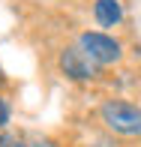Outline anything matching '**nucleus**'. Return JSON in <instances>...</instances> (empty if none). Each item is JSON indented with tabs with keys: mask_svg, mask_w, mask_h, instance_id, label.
I'll list each match as a JSON object with an SVG mask.
<instances>
[{
	"mask_svg": "<svg viewBox=\"0 0 141 147\" xmlns=\"http://www.w3.org/2000/svg\"><path fill=\"white\" fill-rule=\"evenodd\" d=\"M21 135H24V144L27 147H57L54 138L42 135V132H21Z\"/></svg>",
	"mask_w": 141,
	"mask_h": 147,
	"instance_id": "nucleus-5",
	"label": "nucleus"
},
{
	"mask_svg": "<svg viewBox=\"0 0 141 147\" xmlns=\"http://www.w3.org/2000/svg\"><path fill=\"white\" fill-rule=\"evenodd\" d=\"M93 18L99 27H117L123 21V6L120 0H96L93 3Z\"/></svg>",
	"mask_w": 141,
	"mask_h": 147,
	"instance_id": "nucleus-4",
	"label": "nucleus"
},
{
	"mask_svg": "<svg viewBox=\"0 0 141 147\" xmlns=\"http://www.w3.org/2000/svg\"><path fill=\"white\" fill-rule=\"evenodd\" d=\"M99 117H102V123L108 126L111 132H117V135H126V138L141 135V108L135 102L108 99V102H102V108H99Z\"/></svg>",
	"mask_w": 141,
	"mask_h": 147,
	"instance_id": "nucleus-1",
	"label": "nucleus"
},
{
	"mask_svg": "<svg viewBox=\"0 0 141 147\" xmlns=\"http://www.w3.org/2000/svg\"><path fill=\"white\" fill-rule=\"evenodd\" d=\"M0 147H27L21 132H0Z\"/></svg>",
	"mask_w": 141,
	"mask_h": 147,
	"instance_id": "nucleus-6",
	"label": "nucleus"
},
{
	"mask_svg": "<svg viewBox=\"0 0 141 147\" xmlns=\"http://www.w3.org/2000/svg\"><path fill=\"white\" fill-rule=\"evenodd\" d=\"M78 48H84L99 66H111V63H117V60L123 57L120 42L114 36H108V33H102V30H87V33H81V36H78Z\"/></svg>",
	"mask_w": 141,
	"mask_h": 147,
	"instance_id": "nucleus-3",
	"label": "nucleus"
},
{
	"mask_svg": "<svg viewBox=\"0 0 141 147\" xmlns=\"http://www.w3.org/2000/svg\"><path fill=\"white\" fill-rule=\"evenodd\" d=\"M9 117H12V111H9V102H6V99L0 96V129H3V126L9 123Z\"/></svg>",
	"mask_w": 141,
	"mask_h": 147,
	"instance_id": "nucleus-7",
	"label": "nucleus"
},
{
	"mask_svg": "<svg viewBox=\"0 0 141 147\" xmlns=\"http://www.w3.org/2000/svg\"><path fill=\"white\" fill-rule=\"evenodd\" d=\"M57 66H60V72H63L69 81H93V78L99 75V63L87 54L84 48H78V45L60 51Z\"/></svg>",
	"mask_w": 141,
	"mask_h": 147,
	"instance_id": "nucleus-2",
	"label": "nucleus"
}]
</instances>
